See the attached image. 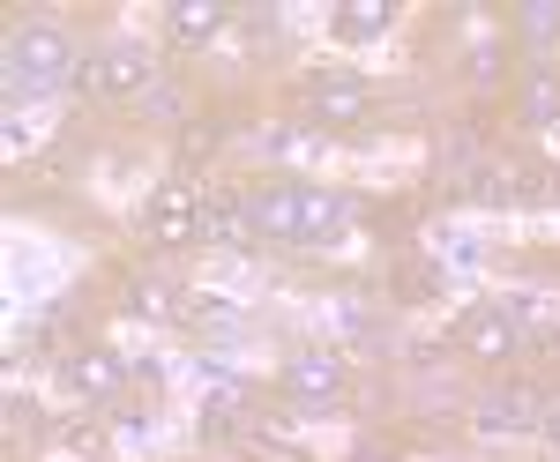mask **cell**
Returning <instances> with one entry per match:
<instances>
[{
  "instance_id": "1",
  "label": "cell",
  "mask_w": 560,
  "mask_h": 462,
  "mask_svg": "<svg viewBox=\"0 0 560 462\" xmlns=\"http://www.w3.org/2000/svg\"><path fill=\"white\" fill-rule=\"evenodd\" d=\"M75 68H83V52L60 38V31H15L8 38V97H23V90H45V83H75Z\"/></svg>"
},
{
  "instance_id": "2",
  "label": "cell",
  "mask_w": 560,
  "mask_h": 462,
  "mask_svg": "<svg viewBox=\"0 0 560 462\" xmlns=\"http://www.w3.org/2000/svg\"><path fill=\"white\" fill-rule=\"evenodd\" d=\"M150 75H158L150 45H105V52H90L83 68H75V90L120 105V97H150Z\"/></svg>"
},
{
  "instance_id": "3",
  "label": "cell",
  "mask_w": 560,
  "mask_h": 462,
  "mask_svg": "<svg viewBox=\"0 0 560 462\" xmlns=\"http://www.w3.org/2000/svg\"><path fill=\"white\" fill-rule=\"evenodd\" d=\"M284 395H292V411H337L345 403V358L337 351H292L284 358Z\"/></svg>"
},
{
  "instance_id": "4",
  "label": "cell",
  "mask_w": 560,
  "mask_h": 462,
  "mask_svg": "<svg viewBox=\"0 0 560 462\" xmlns=\"http://www.w3.org/2000/svg\"><path fill=\"white\" fill-rule=\"evenodd\" d=\"M142 232H150L158 247H195V239H202V187L165 179V187L150 194V210H142Z\"/></svg>"
},
{
  "instance_id": "5",
  "label": "cell",
  "mask_w": 560,
  "mask_h": 462,
  "mask_svg": "<svg viewBox=\"0 0 560 462\" xmlns=\"http://www.w3.org/2000/svg\"><path fill=\"white\" fill-rule=\"evenodd\" d=\"M538 418H546V395L538 388H523V380H509V388H493V395H478V440H516V433H538Z\"/></svg>"
},
{
  "instance_id": "6",
  "label": "cell",
  "mask_w": 560,
  "mask_h": 462,
  "mask_svg": "<svg viewBox=\"0 0 560 462\" xmlns=\"http://www.w3.org/2000/svg\"><path fill=\"white\" fill-rule=\"evenodd\" d=\"M456 343H464L471 358H493V366H501V358H516V351H523V329H516V313H509L501 298H478L471 313L456 321Z\"/></svg>"
},
{
  "instance_id": "7",
  "label": "cell",
  "mask_w": 560,
  "mask_h": 462,
  "mask_svg": "<svg viewBox=\"0 0 560 462\" xmlns=\"http://www.w3.org/2000/svg\"><path fill=\"white\" fill-rule=\"evenodd\" d=\"M255 224H247V194L240 187H202V247H247Z\"/></svg>"
},
{
  "instance_id": "8",
  "label": "cell",
  "mask_w": 560,
  "mask_h": 462,
  "mask_svg": "<svg viewBox=\"0 0 560 462\" xmlns=\"http://www.w3.org/2000/svg\"><path fill=\"white\" fill-rule=\"evenodd\" d=\"M68 388H75L83 403H113V395L128 388V366H120L113 351H75V358H68Z\"/></svg>"
},
{
  "instance_id": "9",
  "label": "cell",
  "mask_w": 560,
  "mask_h": 462,
  "mask_svg": "<svg viewBox=\"0 0 560 462\" xmlns=\"http://www.w3.org/2000/svg\"><path fill=\"white\" fill-rule=\"evenodd\" d=\"M345 202L337 194H322V187H300V232H292V247H329V239H345Z\"/></svg>"
},
{
  "instance_id": "10",
  "label": "cell",
  "mask_w": 560,
  "mask_h": 462,
  "mask_svg": "<svg viewBox=\"0 0 560 462\" xmlns=\"http://www.w3.org/2000/svg\"><path fill=\"white\" fill-rule=\"evenodd\" d=\"M366 105H374V90L359 83V75H322L314 83V120H329V127L366 120Z\"/></svg>"
},
{
  "instance_id": "11",
  "label": "cell",
  "mask_w": 560,
  "mask_h": 462,
  "mask_svg": "<svg viewBox=\"0 0 560 462\" xmlns=\"http://www.w3.org/2000/svg\"><path fill=\"white\" fill-rule=\"evenodd\" d=\"M247 224H255V239H292L300 232V187H261V194H247Z\"/></svg>"
},
{
  "instance_id": "12",
  "label": "cell",
  "mask_w": 560,
  "mask_h": 462,
  "mask_svg": "<svg viewBox=\"0 0 560 462\" xmlns=\"http://www.w3.org/2000/svg\"><path fill=\"white\" fill-rule=\"evenodd\" d=\"M509 313H516V329H523V343L538 336L546 351H560V306L546 292H516L509 298Z\"/></svg>"
},
{
  "instance_id": "13",
  "label": "cell",
  "mask_w": 560,
  "mask_h": 462,
  "mask_svg": "<svg viewBox=\"0 0 560 462\" xmlns=\"http://www.w3.org/2000/svg\"><path fill=\"white\" fill-rule=\"evenodd\" d=\"M240 418H247V388L240 380H210L202 388V433H232Z\"/></svg>"
},
{
  "instance_id": "14",
  "label": "cell",
  "mask_w": 560,
  "mask_h": 462,
  "mask_svg": "<svg viewBox=\"0 0 560 462\" xmlns=\"http://www.w3.org/2000/svg\"><path fill=\"white\" fill-rule=\"evenodd\" d=\"M165 23H173V38H179V45H210L217 31H224V8H217V0H179Z\"/></svg>"
},
{
  "instance_id": "15",
  "label": "cell",
  "mask_w": 560,
  "mask_h": 462,
  "mask_svg": "<svg viewBox=\"0 0 560 462\" xmlns=\"http://www.w3.org/2000/svg\"><path fill=\"white\" fill-rule=\"evenodd\" d=\"M128 306L142 313V321H173V313H179V292L165 284V276H135V284H128Z\"/></svg>"
},
{
  "instance_id": "16",
  "label": "cell",
  "mask_w": 560,
  "mask_h": 462,
  "mask_svg": "<svg viewBox=\"0 0 560 462\" xmlns=\"http://www.w3.org/2000/svg\"><path fill=\"white\" fill-rule=\"evenodd\" d=\"M382 31H388L382 0H351V8H337V38H382Z\"/></svg>"
},
{
  "instance_id": "17",
  "label": "cell",
  "mask_w": 560,
  "mask_h": 462,
  "mask_svg": "<svg viewBox=\"0 0 560 462\" xmlns=\"http://www.w3.org/2000/svg\"><path fill=\"white\" fill-rule=\"evenodd\" d=\"M523 120H530V127H553L560 120V83H553V75H530V83H523Z\"/></svg>"
},
{
  "instance_id": "18",
  "label": "cell",
  "mask_w": 560,
  "mask_h": 462,
  "mask_svg": "<svg viewBox=\"0 0 560 462\" xmlns=\"http://www.w3.org/2000/svg\"><path fill=\"white\" fill-rule=\"evenodd\" d=\"M60 448H68L75 462H105V455H113V440H105L97 425H83V418H75V425H60Z\"/></svg>"
},
{
  "instance_id": "19",
  "label": "cell",
  "mask_w": 560,
  "mask_h": 462,
  "mask_svg": "<svg viewBox=\"0 0 560 462\" xmlns=\"http://www.w3.org/2000/svg\"><path fill=\"white\" fill-rule=\"evenodd\" d=\"M523 31H530V38H553V31H560V8H546V0H538V8H523Z\"/></svg>"
},
{
  "instance_id": "20",
  "label": "cell",
  "mask_w": 560,
  "mask_h": 462,
  "mask_svg": "<svg viewBox=\"0 0 560 462\" xmlns=\"http://www.w3.org/2000/svg\"><path fill=\"white\" fill-rule=\"evenodd\" d=\"M538 433H546V448L560 455V395H546V418H538Z\"/></svg>"
},
{
  "instance_id": "21",
  "label": "cell",
  "mask_w": 560,
  "mask_h": 462,
  "mask_svg": "<svg viewBox=\"0 0 560 462\" xmlns=\"http://www.w3.org/2000/svg\"><path fill=\"white\" fill-rule=\"evenodd\" d=\"M142 112H158V120H173V112H179V90H158V83H150V105H142Z\"/></svg>"
}]
</instances>
